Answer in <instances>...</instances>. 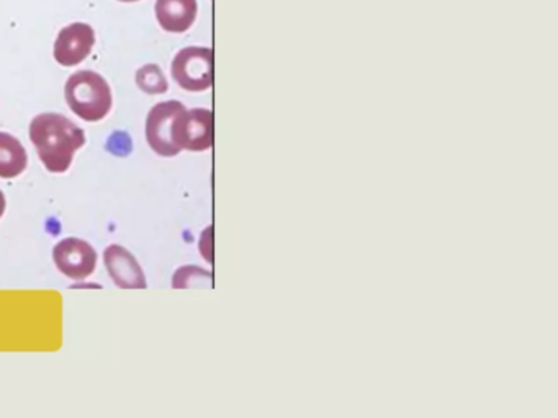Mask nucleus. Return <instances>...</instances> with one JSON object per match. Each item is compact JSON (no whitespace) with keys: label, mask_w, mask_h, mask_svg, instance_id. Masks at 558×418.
<instances>
[{"label":"nucleus","mask_w":558,"mask_h":418,"mask_svg":"<svg viewBox=\"0 0 558 418\" xmlns=\"http://www.w3.org/2000/svg\"><path fill=\"white\" fill-rule=\"evenodd\" d=\"M31 139L50 172L64 173L74 153L86 144V134L61 113H41L31 124Z\"/></svg>","instance_id":"1"},{"label":"nucleus","mask_w":558,"mask_h":418,"mask_svg":"<svg viewBox=\"0 0 558 418\" xmlns=\"http://www.w3.org/2000/svg\"><path fill=\"white\" fill-rule=\"evenodd\" d=\"M64 97L71 110L87 123L104 120L112 110L109 82L94 71L74 72L68 78Z\"/></svg>","instance_id":"2"},{"label":"nucleus","mask_w":558,"mask_h":418,"mask_svg":"<svg viewBox=\"0 0 558 418\" xmlns=\"http://www.w3.org/2000/svg\"><path fill=\"white\" fill-rule=\"evenodd\" d=\"M187 108L178 100L161 101L149 110L146 118V140L161 157H174L181 152L178 140L179 118Z\"/></svg>","instance_id":"3"},{"label":"nucleus","mask_w":558,"mask_h":418,"mask_svg":"<svg viewBox=\"0 0 558 418\" xmlns=\"http://www.w3.org/2000/svg\"><path fill=\"white\" fill-rule=\"evenodd\" d=\"M171 74L184 90H208L214 85V51L201 46L181 49L172 61Z\"/></svg>","instance_id":"4"},{"label":"nucleus","mask_w":558,"mask_h":418,"mask_svg":"<svg viewBox=\"0 0 558 418\" xmlns=\"http://www.w3.org/2000/svg\"><path fill=\"white\" fill-rule=\"evenodd\" d=\"M53 260L58 270L71 280H86L97 267V251L89 242L70 237L53 248Z\"/></svg>","instance_id":"5"},{"label":"nucleus","mask_w":558,"mask_h":418,"mask_svg":"<svg viewBox=\"0 0 558 418\" xmlns=\"http://www.w3.org/2000/svg\"><path fill=\"white\" fill-rule=\"evenodd\" d=\"M94 45H96V33L89 23H71L61 29L54 41V59L64 67L81 64L89 58Z\"/></svg>","instance_id":"6"},{"label":"nucleus","mask_w":558,"mask_h":418,"mask_svg":"<svg viewBox=\"0 0 558 418\" xmlns=\"http://www.w3.org/2000/svg\"><path fill=\"white\" fill-rule=\"evenodd\" d=\"M179 149L202 152L214 146V113L205 108L185 110L178 124Z\"/></svg>","instance_id":"7"},{"label":"nucleus","mask_w":558,"mask_h":418,"mask_svg":"<svg viewBox=\"0 0 558 418\" xmlns=\"http://www.w3.org/2000/svg\"><path fill=\"white\" fill-rule=\"evenodd\" d=\"M104 261L117 286L123 290H145L148 286L138 260L122 245H109L104 251Z\"/></svg>","instance_id":"8"},{"label":"nucleus","mask_w":558,"mask_h":418,"mask_svg":"<svg viewBox=\"0 0 558 418\" xmlns=\"http://www.w3.org/2000/svg\"><path fill=\"white\" fill-rule=\"evenodd\" d=\"M156 19L169 33H185L197 20V0H156Z\"/></svg>","instance_id":"9"},{"label":"nucleus","mask_w":558,"mask_h":418,"mask_svg":"<svg viewBox=\"0 0 558 418\" xmlns=\"http://www.w3.org/2000/svg\"><path fill=\"white\" fill-rule=\"evenodd\" d=\"M28 156L17 137L0 133V176L15 179L27 170Z\"/></svg>","instance_id":"10"},{"label":"nucleus","mask_w":558,"mask_h":418,"mask_svg":"<svg viewBox=\"0 0 558 418\" xmlns=\"http://www.w3.org/2000/svg\"><path fill=\"white\" fill-rule=\"evenodd\" d=\"M136 84H138V87L142 88L145 94L149 95L166 94L169 88L165 72L156 64L143 65V67L136 72Z\"/></svg>","instance_id":"11"},{"label":"nucleus","mask_w":558,"mask_h":418,"mask_svg":"<svg viewBox=\"0 0 558 418\" xmlns=\"http://www.w3.org/2000/svg\"><path fill=\"white\" fill-rule=\"evenodd\" d=\"M202 283L211 284V274L197 267L179 268L175 271L174 280H172L174 287H191Z\"/></svg>","instance_id":"12"},{"label":"nucleus","mask_w":558,"mask_h":418,"mask_svg":"<svg viewBox=\"0 0 558 418\" xmlns=\"http://www.w3.org/2000/svg\"><path fill=\"white\" fill-rule=\"evenodd\" d=\"M5 212V196L4 193L0 192V218Z\"/></svg>","instance_id":"13"},{"label":"nucleus","mask_w":558,"mask_h":418,"mask_svg":"<svg viewBox=\"0 0 558 418\" xmlns=\"http://www.w3.org/2000/svg\"><path fill=\"white\" fill-rule=\"evenodd\" d=\"M120 2H138V0H120Z\"/></svg>","instance_id":"14"}]
</instances>
